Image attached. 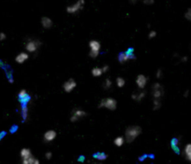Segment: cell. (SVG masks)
Returning a JSON list of instances; mask_svg holds the SVG:
<instances>
[{
  "mask_svg": "<svg viewBox=\"0 0 191 164\" xmlns=\"http://www.w3.org/2000/svg\"><path fill=\"white\" fill-rule=\"evenodd\" d=\"M21 162L24 164H39L40 162L36 158H35L34 156H31L30 158H28L26 160H22Z\"/></svg>",
  "mask_w": 191,
  "mask_h": 164,
  "instance_id": "cell-19",
  "label": "cell"
},
{
  "mask_svg": "<svg viewBox=\"0 0 191 164\" xmlns=\"http://www.w3.org/2000/svg\"><path fill=\"white\" fill-rule=\"evenodd\" d=\"M188 61V57H183L182 58V62H187Z\"/></svg>",
  "mask_w": 191,
  "mask_h": 164,
  "instance_id": "cell-35",
  "label": "cell"
},
{
  "mask_svg": "<svg viewBox=\"0 0 191 164\" xmlns=\"http://www.w3.org/2000/svg\"><path fill=\"white\" fill-rule=\"evenodd\" d=\"M189 91H186V93L184 94V95H185V97H187V96L189 95Z\"/></svg>",
  "mask_w": 191,
  "mask_h": 164,
  "instance_id": "cell-36",
  "label": "cell"
},
{
  "mask_svg": "<svg viewBox=\"0 0 191 164\" xmlns=\"http://www.w3.org/2000/svg\"><path fill=\"white\" fill-rule=\"evenodd\" d=\"M184 155L186 159L191 162V144H188L184 148Z\"/></svg>",
  "mask_w": 191,
  "mask_h": 164,
  "instance_id": "cell-18",
  "label": "cell"
},
{
  "mask_svg": "<svg viewBox=\"0 0 191 164\" xmlns=\"http://www.w3.org/2000/svg\"><path fill=\"white\" fill-rule=\"evenodd\" d=\"M129 1H130L131 4H136L139 0H129Z\"/></svg>",
  "mask_w": 191,
  "mask_h": 164,
  "instance_id": "cell-34",
  "label": "cell"
},
{
  "mask_svg": "<svg viewBox=\"0 0 191 164\" xmlns=\"http://www.w3.org/2000/svg\"><path fill=\"white\" fill-rule=\"evenodd\" d=\"M19 100L21 104H27L30 101V95L28 94L27 91L25 90H21L19 94H18Z\"/></svg>",
  "mask_w": 191,
  "mask_h": 164,
  "instance_id": "cell-12",
  "label": "cell"
},
{
  "mask_svg": "<svg viewBox=\"0 0 191 164\" xmlns=\"http://www.w3.org/2000/svg\"><path fill=\"white\" fill-rule=\"evenodd\" d=\"M111 87H112V81H111V79H110V78H106V79L105 80V83H104V88L106 89V90H108V89H110Z\"/></svg>",
  "mask_w": 191,
  "mask_h": 164,
  "instance_id": "cell-26",
  "label": "cell"
},
{
  "mask_svg": "<svg viewBox=\"0 0 191 164\" xmlns=\"http://www.w3.org/2000/svg\"><path fill=\"white\" fill-rule=\"evenodd\" d=\"M89 47H90V57L95 59L99 56L100 54V50H101V43L97 40H91L89 43Z\"/></svg>",
  "mask_w": 191,
  "mask_h": 164,
  "instance_id": "cell-2",
  "label": "cell"
},
{
  "mask_svg": "<svg viewBox=\"0 0 191 164\" xmlns=\"http://www.w3.org/2000/svg\"><path fill=\"white\" fill-rule=\"evenodd\" d=\"M94 159L99 162H103L107 159V155H105V153H97L96 155H94Z\"/></svg>",
  "mask_w": 191,
  "mask_h": 164,
  "instance_id": "cell-24",
  "label": "cell"
},
{
  "mask_svg": "<svg viewBox=\"0 0 191 164\" xmlns=\"http://www.w3.org/2000/svg\"><path fill=\"white\" fill-rule=\"evenodd\" d=\"M145 96H146V92L143 91H139V92H137V93H133V94L132 95V98H133V100L137 101V102H140V101H142V100L145 98Z\"/></svg>",
  "mask_w": 191,
  "mask_h": 164,
  "instance_id": "cell-17",
  "label": "cell"
},
{
  "mask_svg": "<svg viewBox=\"0 0 191 164\" xmlns=\"http://www.w3.org/2000/svg\"><path fill=\"white\" fill-rule=\"evenodd\" d=\"M87 115V113L80 109V108H75L73 111H72V115H71V118H70V120L72 122H76L77 120H79L80 119L84 118L85 116Z\"/></svg>",
  "mask_w": 191,
  "mask_h": 164,
  "instance_id": "cell-7",
  "label": "cell"
},
{
  "mask_svg": "<svg viewBox=\"0 0 191 164\" xmlns=\"http://www.w3.org/2000/svg\"><path fill=\"white\" fill-rule=\"evenodd\" d=\"M28 58H29V54L27 52H21V53H19L16 56L15 61L18 63H25L28 60Z\"/></svg>",
  "mask_w": 191,
  "mask_h": 164,
  "instance_id": "cell-14",
  "label": "cell"
},
{
  "mask_svg": "<svg viewBox=\"0 0 191 164\" xmlns=\"http://www.w3.org/2000/svg\"><path fill=\"white\" fill-rule=\"evenodd\" d=\"M40 46H41V42L38 39L31 38V39L26 41V43H25V49H26L27 52L34 53V52L37 51V49L40 48Z\"/></svg>",
  "mask_w": 191,
  "mask_h": 164,
  "instance_id": "cell-3",
  "label": "cell"
},
{
  "mask_svg": "<svg viewBox=\"0 0 191 164\" xmlns=\"http://www.w3.org/2000/svg\"><path fill=\"white\" fill-rule=\"evenodd\" d=\"M124 143H125V138L122 137V136H119V137H117V138L114 140V144H115V146L118 147V148L122 147V146L124 145Z\"/></svg>",
  "mask_w": 191,
  "mask_h": 164,
  "instance_id": "cell-22",
  "label": "cell"
},
{
  "mask_svg": "<svg viewBox=\"0 0 191 164\" xmlns=\"http://www.w3.org/2000/svg\"><path fill=\"white\" fill-rule=\"evenodd\" d=\"M20 155H21V160H26V159L30 158L31 156H33L29 148H22V149L21 150Z\"/></svg>",
  "mask_w": 191,
  "mask_h": 164,
  "instance_id": "cell-16",
  "label": "cell"
},
{
  "mask_svg": "<svg viewBox=\"0 0 191 164\" xmlns=\"http://www.w3.org/2000/svg\"><path fill=\"white\" fill-rule=\"evenodd\" d=\"M134 59H135V56L133 55L132 51L122 52L119 55V61L120 63H128L130 60H134Z\"/></svg>",
  "mask_w": 191,
  "mask_h": 164,
  "instance_id": "cell-8",
  "label": "cell"
},
{
  "mask_svg": "<svg viewBox=\"0 0 191 164\" xmlns=\"http://www.w3.org/2000/svg\"><path fill=\"white\" fill-rule=\"evenodd\" d=\"M44 141L47 143H50L52 141L55 140V138L57 137V133L54 130H49L44 134Z\"/></svg>",
  "mask_w": 191,
  "mask_h": 164,
  "instance_id": "cell-11",
  "label": "cell"
},
{
  "mask_svg": "<svg viewBox=\"0 0 191 164\" xmlns=\"http://www.w3.org/2000/svg\"><path fill=\"white\" fill-rule=\"evenodd\" d=\"M91 74H92V76L95 77H100L104 73H103L102 67H94V68H92V70H91Z\"/></svg>",
  "mask_w": 191,
  "mask_h": 164,
  "instance_id": "cell-21",
  "label": "cell"
},
{
  "mask_svg": "<svg viewBox=\"0 0 191 164\" xmlns=\"http://www.w3.org/2000/svg\"><path fill=\"white\" fill-rule=\"evenodd\" d=\"M185 18H186L187 20H189V21H191V7H189V8L186 11V13H185Z\"/></svg>",
  "mask_w": 191,
  "mask_h": 164,
  "instance_id": "cell-27",
  "label": "cell"
},
{
  "mask_svg": "<svg viewBox=\"0 0 191 164\" xmlns=\"http://www.w3.org/2000/svg\"><path fill=\"white\" fill-rule=\"evenodd\" d=\"M118 106V102L116 101V99L114 98H111V97H108V98H105L104 100L101 101L100 105H99V107H104V108H106L108 110H115Z\"/></svg>",
  "mask_w": 191,
  "mask_h": 164,
  "instance_id": "cell-4",
  "label": "cell"
},
{
  "mask_svg": "<svg viewBox=\"0 0 191 164\" xmlns=\"http://www.w3.org/2000/svg\"><path fill=\"white\" fill-rule=\"evenodd\" d=\"M156 35H157V32L156 31H150L149 32V35H148L149 38H155Z\"/></svg>",
  "mask_w": 191,
  "mask_h": 164,
  "instance_id": "cell-29",
  "label": "cell"
},
{
  "mask_svg": "<svg viewBox=\"0 0 191 164\" xmlns=\"http://www.w3.org/2000/svg\"><path fill=\"white\" fill-rule=\"evenodd\" d=\"M156 77H157V78H161L163 77V72L161 69H158V71L156 73Z\"/></svg>",
  "mask_w": 191,
  "mask_h": 164,
  "instance_id": "cell-28",
  "label": "cell"
},
{
  "mask_svg": "<svg viewBox=\"0 0 191 164\" xmlns=\"http://www.w3.org/2000/svg\"><path fill=\"white\" fill-rule=\"evenodd\" d=\"M147 81H148L147 77L143 74L138 75L137 77H136V80H135L136 85H137L138 89H140V90H144L146 88V86L147 84Z\"/></svg>",
  "mask_w": 191,
  "mask_h": 164,
  "instance_id": "cell-9",
  "label": "cell"
},
{
  "mask_svg": "<svg viewBox=\"0 0 191 164\" xmlns=\"http://www.w3.org/2000/svg\"><path fill=\"white\" fill-rule=\"evenodd\" d=\"M161 107V99H154L153 100V109L159 110Z\"/></svg>",
  "mask_w": 191,
  "mask_h": 164,
  "instance_id": "cell-25",
  "label": "cell"
},
{
  "mask_svg": "<svg viewBox=\"0 0 191 164\" xmlns=\"http://www.w3.org/2000/svg\"><path fill=\"white\" fill-rule=\"evenodd\" d=\"M102 70H103V73H106V72L109 71V66L108 65H104L102 67Z\"/></svg>",
  "mask_w": 191,
  "mask_h": 164,
  "instance_id": "cell-30",
  "label": "cell"
},
{
  "mask_svg": "<svg viewBox=\"0 0 191 164\" xmlns=\"http://www.w3.org/2000/svg\"><path fill=\"white\" fill-rule=\"evenodd\" d=\"M143 1L146 5H152L154 3V0H143Z\"/></svg>",
  "mask_w": 191,
  "mask_h": 164,
  "instance_id": "cell-32",
  "label": "cell"
},
{
  "mask_svg": "<svg viewBox=\"0 0 191 164\" xmlns=\"http://www.w3.org/2000/svg\"><path fill=\"white\" fill-rule=\"evenodd\" d=\"M41 25L45 29H49L53 25V21L49 17H42L41 18Z\"/></svg>",
  "mask_w": 191,
  "mask_h": 164,
  "instance_id": "cell-13",
  "label": "cell"
},
{
  "mask_svg": "<svg viewBox=\"0 0 191 164\" xmlns=\"http://www.w3.org/2000/svg\"><path fill=\"white\" fill-rule=\"evenodd\" d=\"M45 157H46L47 160H50V159L52 158V153H51V152H47L46 155H45Z\"/></svg>",
  "mask_w": 191,
  "mask_h": 164,
  "instance_id": "cell-31",
  "label": "cell"
},
{
  "mask_svg": "<svg viewBox=\"0 0 191 164\" xmlns=\"http://www.w3.org/2000/svg\"><path fill=\"white\" fill-rule=\"evenodd\" d=\"M21 116L23 120H26L28 119L29 109H28L27 104H22V106H21Z\"/></svg>",
  "mask_w": 191,
  "mask_h": 164,
  "instance_id": "cell-15",
  "label": "cell"
},
{
  "mask_svg": "<svg viewBox=\"0 0 191 164\" xmlns=\"http://www.w3.org/2000/svg\"><path fill=\"white\" fill-rule=\"evenodd\" d=\"M142 134V129L138 125L129 126L125 131V141L129 144L133 143L140 134Z\"/></svg>",
  "mask_w": 191,
  "mask_h": 164,
  "instance_id": "cell-1",
  "label": "cell"
},
{
  "mask_svg": "<svg viewBox=\"0 0 191 164\" xmlns=\"http://www.w3.org/2000/svg\"><path fill=\"white\" fill-rule=\"evenodd\" d=\"M116 83H117V86H118L119 88H123V87L125 86V84H126V81H125V79H124L123 77H119L116 79Z\"/></svg>",
  "mask_w": 191,
  "mask_h": 164,
  "instance_id": "cell-23",
  "label": "cell"
},
{
  "mask_svg": "<svg viewBox=\"0 0 191 164\" xmlns=\"http://www.w3.org/2000/svg\"><path fill=\"white\" fill-rule=\"evenodd\" d=\"M85 1L84 0H77L75 4L70 5L66 7V11L70 14H75L77 12H78L79 10H81L84 7Z\"/></svg>",
  "mask_w": 191,
  "mask_h": 164,
  "instance_id": "cell-5",
  "label": "cell"
},
{
  "mask_svg": "<svg viewBox=\"0 0 191 164\" xmlns=\"http://www.w3.org/2000/svg\"><path fill=\"white\" fill-rule=\"evenodd\" d=\"M77 87V82L73 79V78H70L68 79L67 81H65L63 85V91L67 93L73 91Z\"/></svg>",
  "mask_w": 191,
  "mask_h": 164,
  "instance_id": "cell-10",
  "label": "cell"
},
{
  "mask_svg": "<svg viewBox=\"0 0 191 164\" xmlns=\"http://www.w3.org/2000/svg\"><path fill=\"white\" fill-rule=\"evenodd\" d=\"M164 94V89L160 83H155L152 86V96L154 99H161Z\"/></svg>",
  "mask_w": 191,
  "mask_h": 164,
  "instance_id": "cell-6",
  "label": "cell"
},
{
  "mask_svg": "<svg viewBox=\"0 0 191 164\" xmlns=\"http://www.w3.org/2000/svg\"><path fill=\"white\" fill-rule=\"evenodd\" d=\"M179 146H180V139L179 138H175L172 140L171 143V147L175 151H178L179 150Z\"/></svg>",
  "mask_w": 191,
  "mask_h": 164,
  "instance_id": "cell-20",
  "label": "cell"
},
{
  "mask_svg": "<svg viewBox=\"0 0 191 164\" xmlns=\"http://www.w3.org/2000/svg\"><path fill=\"white\" fill-rule=\"evenodd\" d=\"M6 37H7L6 34H4V33H0V41L5 40V39H6Z\"/></svg>",
  "mask_w": 191,
  "mask_h": 164,
  "instance_id": "cell-33",
  "label": "cell"
}]
</instances>
